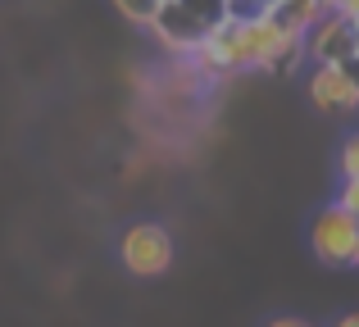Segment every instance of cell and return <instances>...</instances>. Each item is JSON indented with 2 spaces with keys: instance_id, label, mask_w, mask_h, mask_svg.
Instances as JSON below:
<instances>
[{
  "instance_id": "obj_1",
  "label": "cell",
  "mask_w": 359,
  "mask_h": 327,
  "mask_svg": "<svg viewBox=\"0 0 359 327\" xmlns=\"http://www.w3.org/2000/svg\"><path fill=\"white\" fill-rule=\"evenodd\" d=\"M309 241H314V255L332 268H359V223L341 204H327L323 214L309 228Z\"/></svg>"
},
{
  "instance_id": "obj_2",
  "label": "cell",
  "mask_w": 359,
  "mask_h": 327,
  "mask_svg": "<svg viewBox=\"0 0 359 327\" xmlns=\"http://www.w3.org/2000/svg\"><path fill=\"white\" fill-rule=\"evenodd\" d=\"M118 255H123V268L132 277H159L173 264V237L159 223H137V228H128Z\"/></svg>"
},
{
  "instance_id": "obj_3",
  "label": "cell",
  "mask_w": 359,
  "mask_h": 327,
  "mask_svg": "<svg viewBox=\"0 0 359 327\" xmlns=\"http://www.w3.org/2000/svg\"><path fill=\"white\" fill-rule=\"evenodd\" d=\"M305 55L314 64H341V60H351V55H359V27H355V18L351 14H332V9H327V14L305 32Z\"/></svg>"
},
{
  "instance_id": "obj_4",
  "label": "cell",
  "mask_w": 359,
  "mask_h": 327,
  "mask_svg": "<svg viewBox=\"0 0 359 327\" xmlns=\"http://www.w3.org/2000/svg\"><path fill=\"white\" fill-rule=\"evenodd\" d=\"M150 27H155L159 46L173 50V55H196V50H201V41H205V32H210V27H205L191 9H182L177 0H159Z\"/></svg>"
},
{
  "instance_id": "obj_5",
  "label": "cell",
  "mask_w": 359,
  "mask_h": 327,
  "mask_svg": "<svg viewBox=\"0 0 359 327\" xmlns=\"http://www.w3.org/2000/svg\"><path fill=\"white\" fill-rule=\"evenodd\" d=\"M309 96H314V105L323 109V114H351V109H359V91L346 82V73L337 69V64H318L314 69Z\"/></svg>"
},
{
  "instance_id": "obj_6",
  "label": "cell",
  "mask_w": 359,
  "mask_h": 327,
  "mask_svg": "<svg viewBox=\"0 0 359 327\" xmlns=\"http://www.w3.org/2000/svg\"><path fill=\"white\" fill-rule=\"evenodd\" d=\"M323 14H327L323 0H269V5H264V18H269V23L287 27V32H296V36H305Z\"/></svg>"
},
{
  "instance_id": "obj_7",
  "label": "cell",
  "mask_w": 359,
  "mask_h": 327,
  "mask_svg": "<svg viewBox=\"0 0 359 327\" xmlns=\"http://www.w3.org/2000/svg\"><path fill=\"white\" fill-rule=\"evenodd\" d=\"M182 9H191L196 18H201L205 27H219L223 18H228V0H177Z\"/></svg>"
},
{
  "instance_id": "obj_8",
  "label": "cell",
  "mask_w": 359,
  "mask_h": 327,
  "mask_svg": "<svg viewBox=\"0 0 359 327\" xmlns=\"http://www.w3.org/2000/svg\"><path fill=\"white\" fill-rule=\"evenodd\" d=\"M114 9L128 23H141V27H150V18H155V9H159V0H114Z\"/></svg>"
},
{
  "instance_id": "obj_9",
  "label": "cell",
  "mask_w": 359,
  "mask_h": 327,
  "mask_svg": "<svg viewBox=\"0 0 359 327\" xmlns=\"http://www.w3.org/2000/svg\"><path fill=\"white\" fill-rule=\"evenodd\" d=\"M341 182H359V132L341 146Z\"/></svg>"
},
{
  "instance_id": "obj_10",
  "label": "cell",
  "mask_w": 359,
  "mask_h": 327,
  "mask_svg": "<svg viewBox=\"0 0 359 327\" xmlns=\"http://www.w3.org/2000/svg\"><path fill=\"white\" fill-rule=\"evenodd\" d=\"M337 204H341V209L359 223V182H341V195H337Z\"/></svg>"
},
{
  "instance_id": "obj_11",
  "label": "cell",
  "mask_w": 359,
  "mask_h": 327,
  "mask_svg": "<svg viewBox=\"0 0 359 327\" xmlns=\"http://www.w3.org/2000/svg\"><path fill=\"white\" fill-rule=\"evenodd\" d=\"M337 69H341V73H346V82H351V87L359 91V55H351V60H341Z\"/></svg>"
},
{
  "instance_id": "obj_12",
  "label": "cell",
  "mask_w": 359,
  "mask_h": 327,
  "mask_svg": "<svg viewBox=\"0 0 359 327\" xmlns=\"http://www.w3.org/2000/svg\"><path fill=\"white\" fill-rule=\"evenodd\" d=\"M269 327H309V323H305V319H273Z\"/></svg>"
},
{
  "instance_id": "obj_13",
  "label": "cell",
  "mask_w": 359,
  "mask_h": 327,
  "mask_svg": "<svg viewBox=\"0 0 359 327\" xmlns=\"http://www.w3.org/2000/svg\"><path fill=\"white\" fill-rule=\"evenodd\" d=\"M337 327H359V314H346V319H337Z\"/></svg>"
},
{
  "instance_id": "obj_14",
  "label": "cell",
  "mask_w": 359,
  "mask_h": 327,
  "mask_svg": "<svg viewBox=\"0 0 359 327\" xmlns=\"http://www.w3.org/2000/svg\"><path fill=\"white\" fill-rule=\"evenodd\" d=\"M355 27H359V14H355Z\"/></svg>"
}]
</instances>
